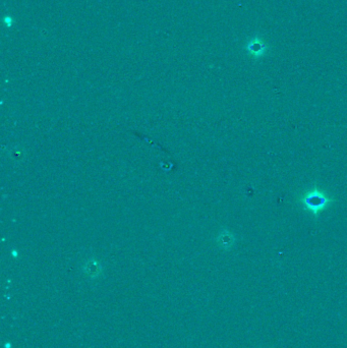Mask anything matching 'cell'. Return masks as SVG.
I'll return each mask as SVG.
<instances>
[{
	"label": "cell",
	"instance_id": "1",
	"mask_svg": "<svg viewBox=\"0 0 347 348\" xmlns=\"http://www.w3.org/2000/svg\"><path fill=\"white\" fill-rule=\"evenodd\" d=\"M299 201L310 214L317 217L332 204L333 199L326 192L314 188L307 191Z\"/></svg>",
	"mask_w": 347,
	"mask_h": 348
},
{
	"label": "cell",
	"instance_id": "2",
	"mask_svg": "<svg viewBox=\"0 0 347 348\" xmlns=\"http://www.w3.org/2000/svg\"><path fill=\"white\" fill-rule=\"evenodd\" d=\"M245 49L247 53L253 58H261L266 55L268 51V46L262 39L254 37L246 43Z\"/></svg>",
	"mask_w": 347,
	"mask_h": 348
},
{
	"label": "cell",
	"instance_id": "3",
	"mask_svg": "<svg viewBox=\"0 0 347 348\" xmlns=\"http://www.w3.org/2000/svg\"><path fill=\"white\" fill-rule=\"evenodd\" d=\"M217 241L222 248L228 249L234 244L235 239H234V236L232 233H230V232L227 230H224L218 235Z\"/></svg>",
	"mask_w": 347,
	"mask_h": 348
},
{
	"label": "cell",
	"instance_id": "4",
	"mask_svg": "<svg viewBox=\"0 0 347 348\" xmlns=\"http://www.w3.org/2000/svg\"><path fill=\"white\" fill-rule=\"evenodd\" d=\"M85 271L86 273L91 276V277H96L100 274L101 268L99 266V264L97 262H90L89 264L86 265L85 267Z\"/></svg>",
	"mask_w": 347,
	"mask_h": 348
},
{
	"label": "cell",
	"instance_id": "5",
	"mask_svg": "<svg viewBox=\"0 0 347 348\" xmlns=\"http://www.w3.org/2000/svg\"><path fill=\"white\" fill-rule=\"evenodd\" d=\"M10 346H11L10 343H6V344H5V348H10Z\"/></svg>",
	"mask_w": 347,
	"mask_h": 348
}]
</instances>
